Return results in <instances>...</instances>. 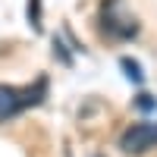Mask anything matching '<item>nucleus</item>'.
I'll list each match as a JSON object with an SVG mask.
<instances>
[{
    "label": "nucleus",
    "instance_id": "3",
    "mask_svg": "<svg viewBox=\"0 0 157 157\" xmlns=\"http://www.w3.org/2000/svg\"><path fill=\"white\" fill-rule=\"evenodd\" d=\"M120 66L126 69V75L132 78L135 85H141V82H145V72H141V66H138L135 60H129V57H123V60H120Z\"/></svg>",
    "mask_w": 157,
    "mask_h": 157
},
{
    "label": "nucleus",
    "instance_id": "1",
    "mask_svg": "<svg viewBox=\"0 0 157 157\" xmlns=\"http://www.w3.org/2000/svg\"><path fill=\"white\" fill-rule=\"evenodd\" d=\"M47 94V78H38L29 88H16V85H0V123L19 116L22 110L38 107Z\"/></svg>",
    "mask_w": 157,
    "mask_h": 157
},
{
    "label": "nucleus",
    "instance_id": "4",
    "mask_svg": "<svg viewBox=\"0 0 157 157\" xmlns=\"http://www.w3.org/2000/svg\"><path fill=\"white\" fill-rule=\"evenodd\" d=\"M29 22L41 29V0H29Z\"/></svg>",
    "mask_w": 157,
    "mask_h": 157
},
{
    "label": "nucleus",
    "instance_id": "6",
    "mask_svg": "<svg viewBox=\"0 0 157 157\" xmlns=\"http://www.w3.org/2000/svg\"><path fill=\"white\" fill-rule=\"evenodd\" d=\"M135 104H138L141 110H151V107H157V101H154L151 94H138V101H135Z\"/></svg>",
    "mask_w": 157,
    "mask_h": 157
},
{
    "label": "nucleus",
    "instance_id": "2",
    "mask_svg": "<svg viewBox=\"0 0 157 157\" xmlns=\"http://www.w3.org/2000/svg\"><path fill=\"white\" fill-rule=\"evenodd\" d=\"M120 148L126 154H148V151H154L157 148V123L145 120V123H132L129 129H123Z\"/></svg>",
    "mask_w": 157,
    "mask_h": 157
},
{
    "label": "nucleus",
    "instance_id": "5",
    "mask_svg": "<svg viewBox=\"0 0 157 157\" xmlns=\"http://www.w3.org/2000/svg\"><path fill=\"white\" fill-rule=\"evenodd\" d=\"M54 54H60V60L66 63V66H69V63H72V57L66 54V47H63V41H60V38H54Z\"/></svg>",
    "mask_w": 157,
    "mask_h": 157
}]
</instances>
